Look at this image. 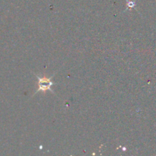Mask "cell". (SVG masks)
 Masks as SVG:
<instances>
[{
	"mask_svg": "<svg viewBox=\"0 0 156 156\" xmlns=\"http://www.w3.org/2000/svg\"><path fill=\"white\" fill-rule=\"evenodd\" d=\"M34 76L38 79V89L35 91L34 94H37V92H39V91H41V92H46V91H50L51 92L54 93L53 90H52L51 88H50V87L53 85H56V83H54V82H53L51 81V79H53L55 74H53V76H52L51 77L40 76H37V74H35V73H34Z\"/></svg>",
	"mask_w": 156,
	"mask_h": 156,
	"instance_id": "cell-1",
	"label": "cell"
}]
</instances>
